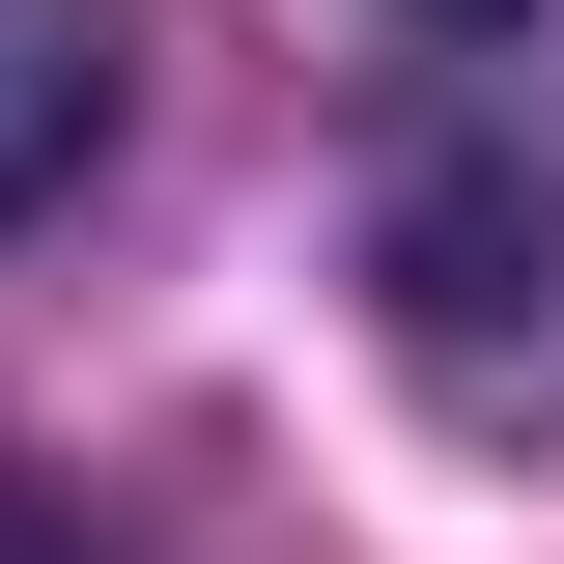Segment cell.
<instances>
[{
	"instance_id": "obj_2",
	"label": "cell",
	"mask_w": 564,
	"mask_h": 564,
	"mask_svg": "<svg viewBox=\"0 0 564 564\" xmlns=\"http://www.w3.org/2000/svg\"><path fill=\"white\" fill-rule=\"evenodd\" d=\"M113 113H141V29L113 0H0V226H57L85 170H113Z\"/></svg>"
},
{
	"instance_id": "obj_3",
	"label": "cell",
	"mask_w": 564,
	"mask_h": 564,
	"mask_svg": "<svg viewBox=\"0 0 564 564\" xmlns=\"http://www.w3.org/2000/svg\"><path fill=\"white\" fill-rule=\"evenodd\" d=\"M0 564H113V508H85L57 452H0Z\"/></svg>"
},
{
	"instance_id": "obj_1",
	"label": "cell",
	"mask_w": 564,
	"mask_h": 564,
	"mask_svg": "<svg viewBox=\"0 0 564 564\" xmlns=\"http://www.w3.org/2000/svg\"><path fill=\"white\" fill-rule=\"evenodd\" d=\"M367 282H395L423 395H480V423H536V395H564V170H536L508 113L395 141V198H367Z\"/></svg>"
},
{
	"instance_id": "obj_4",
	"label": "cell",
	"mask_w": 564,
	"mask_h": 564,
	"mask_svg": "<svg viewBox=\"0 0 564 564\" xmlns=\"http://www.w3.org/2000/svg\"><path fill=\"white\" fill-rule=\"evenodd\" d=\"M452 29H536V0H452Z\"/></svg>"
}]
</instances>
